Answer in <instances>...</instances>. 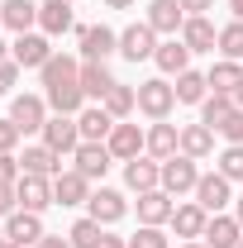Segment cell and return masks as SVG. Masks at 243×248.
Masks as SVG:
<instances>
[{"instance_id": "obj_1", "label": "cell", "mask_w": 243, "mask_h": 248, "mask_svg": "<svg viewBox=\"0 0 243 248\" xmlns=\"http://www.w3.org/2000/svg\"><path fill=\"white\" fill-rule=\"evenodd\" d=\"M196 182H200L196 157L177 153V157H167V162H162V191H167V196H186V191H196Z\"/></svg>"}, {"instance_id": "obj_2", "label": "cell", "mask_w": 243, "mask_h": 248, "mask_svg": "<svg viewBox=\"0 0 243 248\" xmlns=\"http://www.w3.org/2000/svg\"><path fill=\"white\" fill-rule=\"evenodd\" d=\"M38 134H43V143H48L53 153H76V148H81V129H76L72 115H53Z\"/></svg>"}, {"instance_id": "obj_3", "label": "cell", "mask_w": 243, "mask_h": 248, "mask_svg": "<svg viewBox=\"0 0 243 248\" xmlns=\"http://www.w3.org/2000/svg\"><path fill=\"white\" fill-rule=\"evenodd\" d=\"M172 105H177V86H167L162 77L138 86V110H143V115H152V120H167V115H172Z\"/></svg>"}, {"instance_id": "obj_4", "label": "cell", "mask_w": 243, "mask_h": 248, "mask_svg": "<svg viewBox=\"0 0 243 248\" xmlns=\"http://www.w3.org/2000/svg\"><path fill=\"white\" fill-rule=\"evenodd\" d=\"M15 196H19V210L43 215V210L53 205V182H48V177H33V172H24V177L15 182Z\"/></svg>"}, {"instance_id": "obj_5", "label": "cell", "mask_w": 243, "mask_h": 248, "mask_svg": "<svg viewBox=\"0 0 243 248\" xmlns=\"http://www.w3.org/2000/svg\"><path fill=\"white\" fill-rule=\"evenodd\" d=\"M110 53H120V33L110 24H86L81 29V58L86 62H105Z\"/></svg>"}, {"instance_id": "obj_6", "label": "cell", "mask_w": 243, "mask_h": 248, "mask_svg": "<svg viewBox=\"0 0 243 248\" xmlns=\"http://www.w3.org/2000/svg\"><path fill=\"white\" fill-rule=\"evenodd\" d=\"M105 148L120 157V162H134V157H143V148H148V134L138 124H115V134L105 139Z\"/></svg>"}, {"instance_id": "obj_7", "label": "cell", "mask_w": 243, "mask_h": 248, "mask_svg": "<svg viewBox=\"0 0 243 248\" xmlns=\"http://www.w3.org/2000/svg\"><path fill=\"white\" fill-rule=\"evenodd\" d=\"M10 120H15L19 134L43 129V124H48V105H43V95H15V100H10Z\"/></svg>"}, {"instance_id": "obj_8", "label": "cell", "mask_w": 243, "mask_h": 248, "mask_svg": "<svg viewBox=\"0 0 243 248\" xmlns=\"http://www.w3.org/2000/svg\"><path fill=\"white\" fill-rule=\"evenodd\" d=\"M120 53H124L129 62H143V58L157 53V33H152L148 19H143V24H129V29L120 33Z\"/></svg>"}, {"instance_id": "obj_9", "label": "cell", "mask_w": 243, "mask_h": 248, "mask_svg": "<svg viewBox=\"0 0 243 248\" xmlns=\"http://www.w3.org/2000/svg\"><path fill=\"white\" fill-rule=\"evenodd\" d=\"M38 72H43V91H53V86H81V62L67 58V53H53Z\"/></svg>"}, {"instance_id": "obj_10", "label": "cell", "mask_w": 243, "mask_h": 248, "mask_svg": "<svg viewBox=\"0 0 243 248\" xmlns=\"http://www.w3.org/2000/svg\"><path fill=\"white\" fill-rule=\"evenodd\" d=\"M196 205L210 210V215H219L224 205H234V196H229V177H219V172L200 177V182H196Z\"/></svg>"}, {"instance_id": "obj_11", "label": "cell", "mask_w": 243, "mask_h": 248, "mask_svg": "<svg viewBox=\"0 0 243 248\" xmlns=\"http://www.w3.org/2000/svg\"><path fill=\"white\" fill-rule=\"evenodd\" d=\"M182 43L191 48V53H214V48H219V29H214L205 15H186V24H182Z\"/></svg>"}, {"instance_id": "obj_12", "label": "cell", "mask_w": 243, "mask_h": 248, "mask_svg": "<svg viewBox=\"0 0 243 248\" xmlns=\"http://www.w3.org/2000/svg\"><path fill=\"white\" fill-rule=\"evenodd\" d=\"M124 182H129V191H157L162 186V162L157 157H134V162H124Z\"/></svg>"}, {"instance_id": "obj_13", "label": "cell", "mask_w": 243, "mask_h": 248, "mask_svg": "<svg viewBox=\"0 0 243 248\" xmlns=\"http://www.w3.org/2000/svg\"><path fill=\"white\" fill-rule=\"evenodd\" d=\"M81 201H91V182L72 167V172H58L53 177V205H81Z\"/></svg>"}, {"instance_id": "obj_14", "label": "cell", "mask_w": 243, "mask_h": 248, "mask_svg": "<svg viewBox=\"0 0 243 248\" xmlns=\"http://www.w3.org/2000/svg\"><path fill=\"white\" fill-rule=\"evenodd\" d=\"M76 129H81V143H105V139L115 134V115H110L105 105H91V110L76 115Z\"/></svg>"}, {"instance_id": "obj_15", "label": "cell", "mask_w": 243, "mask_h": 248, "mask_svg": "<svg viewBox=\"0 0 243 248\" xmlns=\"http://www.w3.org/2000/svg\"><path fill=\"white\" fill-rule=\"evenodd\" d=\"M91 219L95 224H120L124 219V210H129V201H124L120 191H110V186H100V191H91Z\"/></svg>"}, {"instance_id": "obj_16", "label": "cell", "mask_w": 243, "mask_h": 248, "mask_svg": "<svg viewBox=\"0 0 243 248\" xmlns=\"http://www.w3.org/2000/svg\"><path fill=\"white\" fill-rule=\"evenodd\" d=\"M10 58L19 62V67H43V62L53 58L48 33H19V38H15V48H10Z\"/></svg>"}, {"instance_id": "obj_17", "label": "cell", "mask_w": 243, "mask_h": 248, "mask_svg": "<svg viewBox=\"0 0 243 248\" xmlns=\"http://www.w3.org/2000/svg\"><path fill=\"white\" fill-rule=\"evenodd\" d=\"M205 224H210V210H200L196 201H186L172 210V229H177V239H205Z\"/></svg>"}, {"instance_id": "obj_18", "label": "cell", "mask_w": 243, "mask_h": 248, "mask_svg": "<svg viewBox=\"0 0 243 248\" xmlns=\"http://www.w3.org/2000/svg\"><path fill=\"white\" fill-rule=\"evenodd\" d=\"M182 153V129L177 124H152L148 129V157H157V162H167V157H177Z\"/></svg>"}, {"instance_id": "obj_19", "label": "cell", "mask_w": 243, "mask_h": 248, "mask_svg": "<svg viewBox=\"0 0 243 248\" xmlns=\"http://www.w3.org/2000/svg\"><path fill=\"white\" fill-rule=\"evenodd\" d=\"M148 24H152V33H182V24H186V10L177 5V0H152L148 5Z\"/></svg>"}, {"instance_id": "obj_20", "label": "cell", "mask_w": 243, "mask_h": 248, "mask_svg": "<svg viewBox=\"0 0 243 248\" xmlns=\"http://www.w3.org/2000/svg\"><path fill=\"white\" fill-rule=\"evenodd\" d=\"M5 239H10V244H38V239H43V219L33 215V210H15V215L5 219Z\"/></svg>"}, {"instance_id": "obj_21", "label": "cell", "mask_w": 243, "mask_h": 248, "mask_svg": "<svg viewBox=\"0 0 243 248\" xmlns=\"http://www.w3.org/2000/svg\"><path fill=\"white\" fill-rule=\"evenodd\" d=\"M110 162H115V153H110L105 143H81V148H76V172H81L86 182L105 177V172H110Z\"/></svg>"}, {"instance_id": "obj_22", "label": "cell", "mask_w": 243, "mask_h": 248, "mask_svg": "<svg viewBox=\"0 0 243 248\" xmlns=\"http://www.w3.org/2000/svg\"><path fill=\"white\" fill-rule=\"evenodd\" d=\"M172 210H177V205H172V196H167L162 186L138 196V219H143V224H172Z\"/></svg>"}, {"instance_id": "obj_23", "label": "cell", "mask_w": 243, "mask_h": 248, "mask_svg": "<svg viewBox=\"0 0 243 248\" xmlns=\"http://www.w3.org/2000/svg\"><path fill=\"white\" fill-rule=\"evenodd\" d=\"M0 24L15 29V33H29L33 24H38V5H33V0H5V5H0Z\"/></svg>"}, {"instance_id": "obj_24", "label": "cell", "mask_w": 243, "mask_h": 248, "mask_svg": "<svg viewBox=\"0 0 243 248\" xmlns=\"http://www.w3.org/2000/svg\"><path fill=\"white\" fill-rule=\"evenodd\" d=\"M243 239V224L234 215H210V224H205V244L210 248H239Z\"/></svg>"}, {"instance_id": "obj_25", "label": "cell", "mask_w": 243, "mask_h": 248, "mask_svg": "<svg viewBox=\"0 0 243 248\" xmlns=\"http://www.w3.org/2000/svg\"><path fill=\"white\" fill-rule=\"evenodd\" d=\"M152 62H157V67H162L167 77H182L186 67H191V48H186L182 38H167V43H157Z\"/></svg>"}, {"instance_id": "obj_26", "label": "cell", "mask_w": 243, "mask_h": 248, "mask_svg": "<svg viewBox=\"0 0 243 248\" xmlns=\"http://www.w3.org/2000/svg\"><path fill=\"white\" fill-rule=\"evenodd\" d=\"M38 29L43 33H67L72 29V0H43L38 5Z\"/></svg>"}, {"instance_id": "obj_27", "label": "cell", "mask_w": 243, "mask_h": 248, "mask_svg": "<svg viewBox=\"0 0 243 248\" xmlns=\"http://www.w3.org/2000/svg\"><path fill=\"white\" fill-rule=\"evenodd\" d=\"M110 86H115V77H110L105 62H81V91H86V100H105Z\"/></svg>"}, {"instance_id": "obj_28", "label": "cell", "mask_w": 243, "mask_h": 248, "mask_svg": "<svg viewBox=\"0 0 243 248\" xmlns=\"http://www.w3.org/2000/svg\"><path fill=\"white\" fill-rule=\"evenodd\" d=\"M182 153L196 157V162L210 157L214 153V129H210V124H186V129H182Z\"/></svg>"}, {"instance_id": "obj_29", "label": "cell", "mask_w": 243, "mask_h": 248, "mask_svg": "<svg viewBox=\"0 0 243 248\" xmlns=\"http://www.w3.org/2000/svg\"><path fill=\"white\" fill-rule=\"evenodd\" d=\"M19 162H24V172H33V177H48V172L58 177V172H62V153H53L48 143H33V148H24V157H19Z\"/></svg>"}, {"instance_id": "obj_30", "label": "cell", "mask_w": 243, "mask_h": 248, "mask_svg": "<svg viewBox=\"0 0 243 248\" xmlns=\"http://www.w3.org/2000/svg\"><path fill=\"white\" fill-rule=\"evenodd\" d=\"M234 110H239V100H234V95H229V91H214V95H205V100H200V124L219 129Z\"/></svg>"}, {"instance_id": "obj_31", "label": "cell", "mask_w": 243, "mask_h": 248, "mask_svg": "<svg viewBox=\"0 0 243 248\" xmlns=\"http://www.w3.org/2000/svg\"><path fill=\"white\" fill-rule=\"evenodd\" d=\"M205 81H210L214 91H229V95H234V91L243 86V67H239L234 58H224V62H214L210 72H205Z\"/></svg>"}, {"instance_id": "obj_32", "label": "cell", "mask_w": 243, "mask_h": 248, "mask_svg": "<svg viewBox=\"0 0 243 248\" xmlns=\"http://www.w3.org/2000/svg\"><path fill=\"white\" fill-rule=\"evenodd\" d=\"M81 100H86L81 86H53V91H48V105H53L58 115H81V110H86Z\"/></svg>"}, {"instance_id": "obj_33", "label": "cell", "mask_w": 243, "mask_h": 248, "mask_svg": "<svg viewBox=\"0 0 243 248\" xmlns=\"http://www.w3.org/2000/svg\"><path fill=\"white\" fill-rule=\"evenodd\" d=\"M205 86H210V81L186 67L182 77H177V100H182V105H200V100H205Z\"/></svg>"}, {"instance_id": "obj_34", "label": "cell", "mask_w": 243, "mask_h": 248, "mask_svg": "<svg viewBox=\"0 0 243 248\" xmlns=\"http://www.w3.org/2000/svg\"><path fill=\"white\" fill-rule=\"evenodd\" d=\"M100 234H105V224H95V219L86 215V219H76V224H72L67 244H72V248H95V244H100Z\"/></svg>"}, {"instance_id": "obj_35", "label": "cell", "mask_w": 243, "mask_h": 248, "mask_svg": "<svg viewBox=\"0 0 243 248\" xmlns=\"http://www.w3.org/2000/svg\"><path fill=\"white\" fill-rule=\"evenodd\" d=\"M134 105H138V91H129V86H120V81H115V86H110V95H105V110H110L115 120H124Z\"/></svg>"}, {"instance_id": "obj_36", "label": "cell", "mask_w": 243, "mask_h": 248, "mask_svg": "<svg viewBox=\"0 0 243 248\" xmlns=\"http://www.w3.org/2000/svg\"><path fill=\"white\" fill-rule=\"evenodd\" d=\"M219 53H224V58H234V62L243 58V19H234V24H224V29H219Z\"/></svg>"}, {"instance_id": "obj_37", "label": "cell", "mask_w": 243, "mask_h": 248, "mask_svg": "<svg viewBox=\"0 0 243 248\" xmlns=\"http://www.w3.org/2000/svg\"><path fill=\"white\" fill-rule=\"evenodd\" d=\"M219 177H229V182H243V143H229V148L219 153Z\"/></svg>"}, {"instance_id": "obj_38", "label": "cell", "mask_w": 243, "mask_h": 248, "mask_svg": "<svg viewBox=\"0 0 243 248\" xmlns=\"http://www.w3.org/2000/svg\"><path fill=\"white\" fill-rule=\"evenodd\" d=\"M129 248H167V234H162V224H143V229L129 239Z\"/></svg>"}, {"instance_id": "obj_39", "label": "cell", "mask_w": 243, "mask_h": 248, "mask_svg": "<svg viewBox=\"0 0 243 248\" xmlns=\"http://www.w3.org/2000/svg\"><path fill=\"white\" fill-rule=\"evenodd\" d=\"M19 177H24V162H19L15 153H0V182H5V186H15Z\"/></svg>"}, {"instance_id": "obj_40", "label": "cell", "mask_w": 243, "mask_h": 248, "mask_svg": "<svg viewBox=\"0 0 243 248\" xmlns=\"http://www.w3.org/2000/svg\"><path fill=\"white\" fill-rule=\"evenodd\" d=\"M214 134H224V139H229V143H243V110H234V115H229V120L219 124V129H214Z\"/></svg>"}, {"instance_id": "obj_41", "label": "cell", "mask_w": 243, "mask_h": 248, "mask_svg": "<svg viewBox=\"0 0 243 248\" xmlns=\"http://www.w3.org/2000/svg\"><path fill=\"white\" fill-rule=\"evenodd\" d=\"M15 81H19V62L10 58L5 67H0V95H10V91H15Z\"/></svg>"}, {"instance_id": "obj_42", "label": "cell", "mask_w": 243, "mask_h": 248, "mask_svg": "<svg viewBox=\"0 0 243 248\" xmlns=\"http://www.w3.org/2000/svg\"><path fill=\"white\" fill-rule=\"evenodd\" d=\"M15 143H19V129H15V120H0V153H15Z\"/></svg>"}, {"instance_id": "obj_43", "label": "cell", "mask_w": 243, "mask_h": 248, "mask_svg": "<svg viewBox=\"0 0 243 248\" xmlns=\"http://www.w3.org/2000/svg\"><path fill=\"white\" fill-rule=\"evenodd\" d=\"M15 210H19V196H15V186H5V182H0V215L10 219Z\"/></svg>"}, {"instance_id": "obj_44", "label": "cell", "mask_w": 243, "mask_h": 248, "mask_svg": "<svg viewBox=\"0 0 243 248\" xmlns=\"http://www.w3.org/2000/svg\"><path fill=\"white\" fill-rule=\"evenodd\" d=\"M186 15H205V10H214V0H177Z\"/></svg>"}, {"instance_id": "obj_45", "label": "cell", "mask_w": 243, "mask_h": 248, "mask_svg": "<svg viewBox=\"0 0 243 248\" xmlns=\"http://www.w3.org/2000/svg\"><path fill=\"white\" fill-rule=\"evenodd\" d=\"M38 248H72V244H67L62 234H43V239H38Z\"/></svg>"}, {"instance_id": "obj_46", "label": "cell", "mask_w": 243, "mask_h": 248, "mask_svg": "<svg viewBox=\"0 0 243 248\" xmlns=\"http://www.w3.org/2000/svg\"><path fill=\"white\" fill-rule=\"evenodd\" d=\"M95 248H129V244H124V239H115V234H100V244H95Z\"/></svg>"}, {"instance_id": "obj_47", "label": "cell", "mask_w": 243, "mask_h": 248, "mask_svg": "<svg viewBox=\"0 0 243 248\" xmlns=\"http://www.w3.org/2000/svg\"><path fill=\"white\" fill-rule=\"evenodd\" d=\"M234 219L243 224V196H234Z\"/></svg>"}, {"instance_id": "obj_48", "label": "cell", "mask_w": 243, "mask_h": 248, "mask_svg": "<svg viewBox=\"0 0 243 248\" xmlns=\"http://www.w3.org/2000/svg\"><path fill=\"white\" fill-rule=\"evenodd\" d=\"M105 5H110V10H129L134 0H105Z\"/></svg>"}, {"instance_id": "obj_49", "label": "cell", "mask_w": 243, "mask_h": 248, "mask_svg": "<svg viewBox=\"0 0 243 248\" xmlns=\"http://www.w3.org/2000/svg\"><path fill=\"white\" fill-rule=\"evenodd\" d=\"M229 10H234V19H243V0H229Z\"/></svg>"}, {"instance_id": "obj_50", "label": "cell", "mask_w": 243, "mask_h": 248, "mask_svg": "<svg viewBox=\"0 0 243 248\" xmlns=\"http://www.w3.org/2000/svg\"><path fill=\"white\" fill-rule=\"evenodd\" d=\"M182 248H210V244H205V239H186Z\"/></svg>"}, {"instance_id": "obj_51", "label": "cell", "mask_w": 243, "mask_h": 248, "mask_svg": "<svg viewBox=\"0 0 243 248\" xmlns=\"http://www.w3.org/2000/svg\"><path fill=\"white\" fill-rule=\"evenodd\" d=\"M5 62H10V48H5V43H0V67H5Z\"/></svg>"}, {"instance_id": "obj_52", "label": "cell", "mask_w": 243, "mask_h": 248, "mask_svg": "<svg viewBox=\"0 0 243 248\" xmlns=\"http://www.w3.org/2000/svg\"><path fill=\"white\" fill-rule=\"evenodd\" d=\"M234 100H239V110H243V86H239V91H234Z\"/></svg>"}, {"instance_id": "obj_53", "label": "cell", "mask_w": 243, "mask_h": 248, "mask_svg": "<svg viewBox=\"0 0 243 248\" xmlns=\"http://www.w3.org/2000/svg\"><path fill=\"white\" fill-rule=\"evenodd\" d=\"M0 248H24V244H10V239H5V244H0Z\"/></svg>"}, {"instance_id": "obj_54", "label": "cell", "mask_w": 243, "mask_h": 248, "mask_svg": "<svg viewBox=\"0 0 243 248\" xmlns=\"http://www.w3.org/2000/svg\"><path fill=\"white\" fill-rule=\"evenodd\" d=\"M0 244H5V229H0Z\"/></svg>"}, {"instance_id": "obj_55", "label": "cell", "mask_w": 243, "mask_h": 248, "mask_svg": "<svg viewBox=\"0 0 243 248\" xmlns=\"http://www.w3.org/2000/svg\"><path fill=\"white\" fill-rule=\"evenodd\" d=\"M239 248H243V239H239Z\"/></svg>"}]
</instances>
